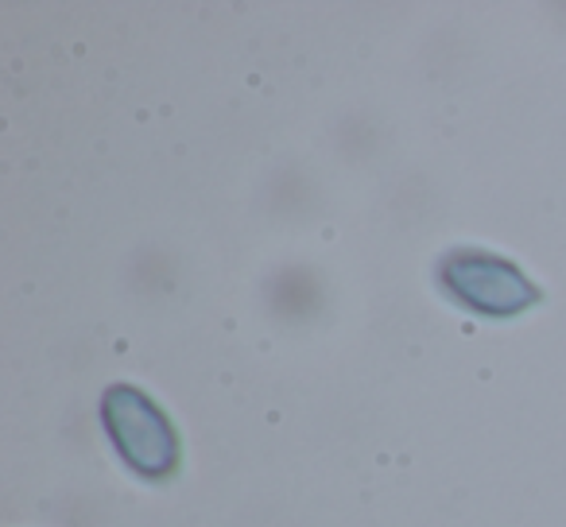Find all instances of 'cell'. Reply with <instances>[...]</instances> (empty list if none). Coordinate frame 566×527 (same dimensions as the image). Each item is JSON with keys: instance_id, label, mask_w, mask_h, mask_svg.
Returning a JSON list of instances; mask_svg holds the SVG:
<instances>
[{"instance_id": "6da1fadb", "label": "cell", "mask_w": 566, "mask_h": 527, "mask_svg": "<svg viewBox=\"0 0 566 527\" xmlns=\"http://www.w3.org/2000/svg\"><path fill=\"white\" fill-rule=\"evenodd\" d=\"M97 415L120 462L144 481H171L182 462V442L171 415L136 384H109L97 400Z\"/></svg>"}, {"instance_id": "7a4b0ae2", "label": "cell", "mask_w": 566, "mask_h": 527, "mask_svg": "<svg viewBox=\"0 0 566 527\" xmlns=\"http://www.w3.org/2000/svg\"><path fill=\"white\" fill-rule=\"evenodd\" d=\"M439 287L458 307L481 318H520L543 299V292L512 264L485 249H454L439 260Z\"/></svg>"}]
</instances>
